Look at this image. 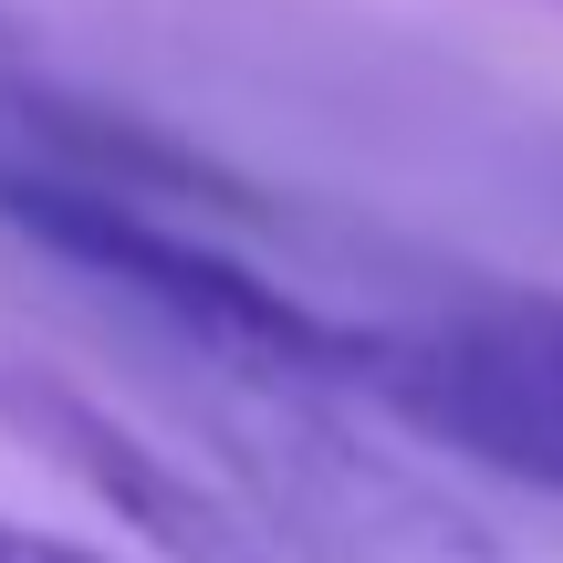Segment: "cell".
Segmentation results:
<instances>
[{
    "label": "cell",
    "mask_w": 563,
    "mask_h": 563,
    "mask_svg": "<svg viewBox=\"0 0 563 563\" xmlns=\"http://www.w3.org/2000/svg\"><path fill=\"white\" fill-rule=\"evenodd\" d=\"M0 428L42 449L63 481H84L125 532H146L157 563H292L230 481H199L178 449H157L136 418H115L95 386H74L32 344H0Z\"/></svg>",
    "instance_id": "3957f363"
},
{
    "label": "cell",
    "mask_w": 563,
    "mask_h": 563,
    "mask_svg": "<svg viewBox=\"0 0 563 563\" xmlns=\"http://www.w3.org/2000/svg\"><path fill=\"white\" fill-rule=\"evenodd\" d=\"M0 563H104V553H84V543H63V532L11 522V511H0Z\"/></svg>",
    "instance_id": "277c9868"
},
{
    "label": "cell",
    "mask_w": 563,
    "mask_h": 563,
    "mask_svg": "<svg viewBox=\"0 0 563 563\" xmlns=\"http://www.w3.org/2000/svg\"><path fill=\"white\" fill-rule=\"evenodd\" d=\"M136 344L167 407L209 439L220 481L262 511V532L292 563H511L501 532L428 481L397 449V428L344 386L262 355H209V344Z\"/></svg>",
    "instance_id": "6da1fadb"
},
{
    "label": "cell",
    "mask_w": 563,
    "mask_h": 563,
    "mask_svg": "<svg viewBox=\"0 0 563 563\" xmlns=\"http://www.w3.org/2000/svg\"><path fill=\"white\" fill-rule=\"evenodd\" d=\"M334 386L449 460L563 501V292H460L439 313H344Z\"/></svg>",
    "instance_id": "7a4b0ae2"
},
{
    "label": "cell",
    "mask_w": 563,
    "mask_h": 563,
    "mask_svg": "<svg viewBox=\"0 0 563 563\" xmlns=\"http://www.w3.org/2000/svg\"><path fill=\"white\" fill-rule=\"evenodd\" d=\"M11 63H32V42H21V21L0 11V74H11Z\"/></svg>",
    "instance_id": "5b68a950"
}]
</instances>
